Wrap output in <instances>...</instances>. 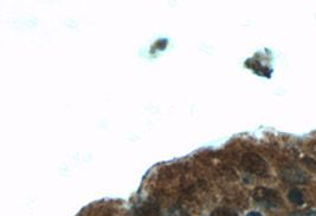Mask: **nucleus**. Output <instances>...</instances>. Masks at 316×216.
Here are the masks:
<instances>
[{
	"label": "nucleus",
	"instance_id": "obj_1",
	"mask_svg": "<svg viewBox=\"0 0 316 216\" xmlns=\"http://www.w3.org/2000/svg\"><path fill=\"white\" fill-rule=\"evenodd\" d=\"M252 196L257 203L262 204L263 207L270 208V209H276V208L282 207L283 204L281 195L274 189L260 187V188H256L253 190Z\"/></svg>",
	"mask_w": 316,
	"mask_h": 216
},
{
	"label": "nucleus",
	"instance_id": "obj_2",
	"mask_svg": "<svg viewBox=\"0 0 316 216\" xmlns=\"http://www.w3.org/2000/svg\"><path fill=\"white\" fill-rule=\"evenodd\" d=\"M242 167L250 174L265 176L268 174V164L260 155L255 153H246L242 156Z\"/></svg>",
	"mask_w": 316,
	"mask_h": 216
},
{
	"label": "nucleus",
	"instance_id": "obj_3",
	"mask_svg": "<svg viewBox=\"0 0 316 216\" xmlns=\"http://www.w3.org/2000/svg\"><path fill=\"white\" fill-rule=\"evenodd\" d=\"M159 206L154 203H148L145 206L137 208L134 213V216H159Z\"/></svg>",
	"mask_w": 316,
	"mask_h": 216
},
{
	"label": "nucleus",
	"instance_id": "obj_4",
	"mask_svg": "<svg viewBox=\"0 0 316 216\" xmlns=\"http://www.w3.org/2000/svg\"><path fill=\"white\" fill-rule=\"evenodd\" d=\"M288 197H289L290 202L296 204V206H302V204L304 203L303 194L297 188H293L292 190H290Z\"/></svg>",
	"mask_w": 316,
	"mask_h": 216
},
{
	"label": "nucleus",
	"instance_id": "obj_5",
	"mask_svg": "<svg viewBox=\"0 0 316 216\" xmlns=\"http://www.w3.org/2000/svg\"><path fill=\"white\" fill-rule=\"evenodd\" d=\"M212 216H238L235 211H232L230 209H226V208H218L212 213Z\"/></svg>",
	"mask_w": 316,
	"mask_h": 216
},
{
	"label": "nucleus",
	"instance_id": "obj_6",
	"mask_svg": "<svg viewBox=\"0 0 316 216\" xmlns=\"http://www.w3.org/2000/svg\"><path fill=\"white\" fill-rule=\"evenodd\" d=\"M290 216H316V213L313 210H306V211H297V213H293Z\"/></svg>",
	"mask_w": 316,
	"mask_h": 216
},
{
	"label": "nucleus",
	"instance_id": "obj_7",
	"mask_svg": "<svg viewBox=\"0 0 316 216\" xmlns=\"http://www.w3.org/2000/svg\"><path fill=\"white\" fill-rule=\"evenodd\" d=\"M248 216H262L260 213H256V211H251V213H249Z\"/></svg>",
	"mask_w": 316,
	"mask_h": 216
}]
</instances>
